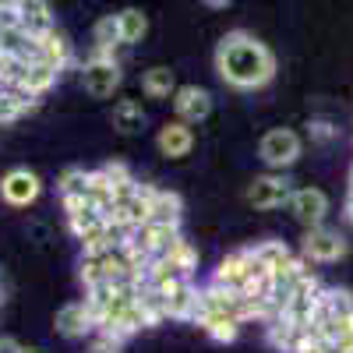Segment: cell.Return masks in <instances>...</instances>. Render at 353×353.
<instances>
[{"label": "cell", "instance_id": "cell-23", "mask_svg": "<svg viewBox=\"0 0 353 353\" xmlns=\"http://www.w3.org/2000/svg\"><path fill=\"white\" fill-rule=\"evenodd\" d=\"M325 304L336 321H353V293L350 290H325Z\"/></svg>", "mask_w": 353, "mask_h": 353}, {"label": "cell", "instance_id": "cell-26", "mask_svg": "<svg viewBox=\"0 0 353 353\" xmlns=\"http://www.w3.org/2000/svg\"><path fill=\"white\" fill-rule=\"evenodd\" d=\"M301 353H336V346L332 343H321V339H311Z\"/></svg>", "mask_w": 353, "mask_h": 353}, {"label": "cell", "instance_id": "cell-6", "mask_svg": "<svg viewBox=\"0 0 353 353\" xmlns=\"http://www.w3.org/2000/svg\"><path fill=\"white\" fill-rule=\"evenodd\" d=\"M173 113H176V121L188 124V128L201 124L205 117L212 113V92L201 85H181L173 92Z\"/></svg>", "mask_w": 353, "mask_h": 353}, {"label": "cell", "instance_id": "cell-10", "mask_svg": "<svg viewBox=\"0 0 353 353\" xmlns=\"http://www.w3.org/2000/svg\"><path fill=\"white\" fill-rule=\"evenodd\" d=\"M181 216H184V205H181V194L173 191H163V188H152L149 191V226H159V230H181Z\"/></svg>", "mask_w": 353, "mask_h": 353}, {"label": "cell", "instance_id": "cell-17", "mask_svg": "<svg viewBox=\"0 0 353 353\" xmlns=\"http://www.w3.org/2000/svg\"><path fill=\"white\" fill-rule=\"evenodd\" d=\"M194 325H201V332L212 336L216 343H233L241 336V321L226 318V314H201V318H194Z\"/></svg>", "mask_w": 353, "mask_h": 353}, {"label": "cell", "instance_id": "cell-24", "mask_svg": "<svg viewBox=\"0 0 353 353\" xmlns=\"http://www.w3.org/2000/svg\"><path fill=\"white\" fill-rule=\"evenodd\" d=\"M121 350H124V336H117V332L96 329L88 336V353H121Z\"/></svg>", "mask_w": 353, "mask_h": 353}, {"label": "cell", "instance_id": "cell-25", "mask_svg": "<svg viewBox=\"0 0 353 353\" xmlns=\"http://www.w3.org/2000/svg\"><path fill=\"white\" fill-rule=\"evenodd\" d=\"M307 134H311V141H332L336 138V128L329 121H311L307 124Z\"/></svg>", "mask_w": 353, "mask_h": 353}, {"label": "cell", "instance_id": "cell-1", "mask_svg": "<svg viewBox=\"0 0 353 353\" xmlns=\"http://www.w3.org/2000/svg\"><path fill=\"white\" fill-rule=\"evenodd\" d=\"M216 71H219V78L230 88L248 92V88H261V85L272 81L276 57L251 32H241L237 28V32H226L219 39V46H216Z\"/></svg>", "mask_w": 353, "mask_h": 353}, {"label": "cell", "instance_id": "cell-18", "mask_svg": "<svg viewBox=\"0 0 353 353\" xmlns=\"http://www.w3.org/2000/svg\"><path fill=\"white\" fill-rule=\"evenodd\" d=\"M113 128L121 134H138L145 128V110L138 99H121L113 106Z\"/></svg>", "mask_w": 353, "mask_h": 353}, {"label": "cell", "instance_id": "cell-15", "mask_svg": "<svg viewBox=\"0 0 353 353\" xmlns=\"http://www.w3.org/2000/svg\"><path fill=\"white\" fill-rule=\"evenodd\" d=\"M57 78H61V71L57 68H50V64H43V61H32V64H25V74H21V81L14 85V88H25L28 96H46L50 88L57 85Z\"/></svg>", "mask_w": 353, "mask_h": 353}, {"label": "cell", "instance_id": "cell-31", "mask_svg": "<svg viewBox=\"0 0 353 353\" xmlns=\"http://www.w3.org/2000/svg\"><path fill=\"white\" fill-rule=\"evenodd\" d=\"M350 184H353V173H350Z\"/></svg>", "mask_w": 353, "mask_h": 353}, {"label": "cell", "instance_id": "cell-9", "mask_svg": "<svg viewBox=\"0 0 353 353\" xmlns=\"http://www.w3.org/2000/svg\"><path fill=\"white\" fill-rule=\"evenodd\" d=\"M248 265H251V251H230L212 272V286L230 290V293H248Z\"/></svg>", "mask_w": 353, "mask_h": 353}, {"label": "cell", "instance_id": "cell-5", "mask_svg": "<svg viewBox=\"0 0 353 353\" xmlns=\"http://www.w3.org/2000/svg\"><path fill=\"white\" fill-rule=\"evenodd\" d=\"M121 61H85L81 68V85L92 99H110L121 88Z\"/></svg>", "mask_w": 353, "mask_h": 353}, {"label": "cell", "instance_id": "cell-8", "mask_svg": "<svg viewBox=\"0 0 353 353\" xmlns=\"http://www.w3.org/2000/svg\"><path fill=\"white\" fill-rule=\"evenodd\" d=\"M290 194H293L290 181L283 173H272V170L254 176V184L248 188V201L254 205V209H279V205L290 201Z\"/></svg>", "mask_w": 353, "mask_h": 353}, {"label": "cell", "instance_id": "cell-27", "mask_svg": "<svg viewBox=\"0 0 353 353\" xmlns=\"http://www.w3.org/2000/svg\"><path fill=\"white\" fill-rule=\"evenodd\" d=\"M25 346L14 339V336H0V353H21Z\"/></svg>", "mask_w": 353, "mask_h": 353}, {"label": "cell", "instance_id": "cell-20", "mask_svg": "<svg viewBox=\"0 0 353 353\" xmlns=\"http://www.w3.org/2000/svg\"><path fill=\"white\" fill-rule=\"evenodd\" d=\"M141 88H145V96H149V99H173L176 78H173L170 68H149L141 74Z\"/></svg>", "mask_w": 353, "mask_h": 353}, {"label": "cell", "instance_id": "cell-28", "mask_svg": "<svg viewBox=\"0 0 353 353\" xmlns=\"http://www.w3.org/2000/svg\"><path fill=\"white\" fill-rule=\"evenodd\" d=\"M346 212H350V219H353V184H350V191H346Z\"/></svg>", "mask_w": 353, "mask_h": 353}, {"label": "cell", "instance_id": "cell-3", "mask_svg": "<svg viewBox=\"0 0 353 353\" xmlns=\"http://www.w3.org/2000/svg\"><path fill=\"white\" fill-rule=\"evenodd\" d=\"M39 194H43V181H39L36 170L14 166V170H8L4 176H0V198H4L11 209H28Z\"/></svg>", "mask_w": 353, "mask_h": 353}, {"label": "cell", "instance_id": "cell-32", "mask_svg": "<svg viewBox=\"0 0 353 353\" xmlns=\"http://www.w3.org/2000/svg\"><path fill=\"white\" fill-rule=\"evenodd\" d=\"M350 353H353V350H350Z\"/></svg>", "mask_w": 353, "mask_h": 353}, {"label": "cell", "instance_id": "cell-16", "mask_svg": "<svg viewBox=\"0 0 353 353\" xmlns=\"http://www.w3.org/2000/svg\"><path fill=\"white\" fill-rule=\"evenodd\" d=\"M36 57H39L43 64H50V68H57V71H64V68H68V61H71V43H68V39L53 28L50 36L36 39Z\"/></svg>", "mask_w": 353, "mask_h": 353}, {"label": "cell", "instance_id": "cell-21", "mask_svg": "<svg viewBox=\"0 0 353 353\" xmlns=\"http://www.w3.org/2000/svg\"><path fill=\"white\" fill-rule=\"evenodd\" d=\"M251 254H254V261H258L269 276H272L276 269H283V265L293 258V251H290L283 241H261V244L251 248Z\"/></svg>", "mask_w": 353, "mask_h": 353}, {"label": "cell", "instance_id": "cell-22", "mask_svg": "<svg viewBox=\"0 0 353 353\" xmlns=\"http://www.w3.org/2000/svg\"><path fill=\"white\" fill-rule=\"evenodd\" d=\"M57 191H61V201L64 198H85V191H88V170L68 166L61 176H57Z\"/></svg>", "mask_w": 353, "mask_h": 353}, {"label": "cell", "instance_id": "cell-19", "mask_svg": "<svg viewBox=\"0 0 353 353\" xmlns=\"http://www.w3.org/2000/svg\"><path fill=\"white\" fill-rule=\"evenodd\" d=\"M117 28H121V46H134V43L145 39V32H149V18L138 8H124L117 14Z\"/></svg>", "mask_w": 353, "mask_h": 353}, {"label": "cell", "instance_id": "cell-4", "mask_svg": "<svg viewBox=\"0 0 353 353\" xmlns=\"http://www.w3.org/2000/svg\"><path fill=\"white\" fill-rule=\"evenodd\" d=\"M286 209L293 212L304 230H314V226H325V216H329V198L321 188H293Z\"/></svg>", "mask_w": 353, "mask_h": 353}, {"label": "cell", "instance_id": "cell-7", "mask_svg": "<svg viewBox=\"0 0 353 353\" xmlns=\"http://www.w3.org/2000/svg\"><path fill=\"white\" fill-rule=\"evenodd\" d=\"M346 254V241L339 230H329V226H314L304 233V261H339Z\"/></svg>", "mask_w": 353, "mask_h": 353}, {"label": "cell", "instance_id": "cell-11", "mask_svg": "<svg viewBox=\"0 0 353 353\" xmlns=\"http://www.w3.org/2000/svg\"><path fill=\"white\" fill-rule=\"evenodd\" d=\"M53 325L64 339H85V336L96 332V318L85 307V301H71V304H64L61 311H57Z\"/></svg>", "mask_w": 353, "mask_h": 353}, {"label": "cell", "instance_id": "cell-12", "mask_svg": "<svg viewBox=\"0 0 353 353\" xmlns=\"http://www.w3.org/2000/svg\"><path fill=\"white\" fill-rule=\"evenodd\" d=\"M163 301H166V318L194 321V314H198V286H194V279H181V283L166 286Z\"/></svg>", "mask_w": 353, "mask_h": 353}, {"label": "cell", "instance_id": "cell-30", "mask_svg": "<svg viewBox=\"0 0 353 353\" xmlns=\"http://www.w3.org/2000/svg\"><path fill=\"white\" fill-rule=\"evenodd\" d=\"M0 304H4V286H0Z\"/></svg>", "mask_w": 353, "mask_h": 353}, {"label": "cell", "instance_id": "cell-14", "mask_svg": "<svg viewBox=\"0 0 353 353\" xmlns=\"http://www.w3.org/2000/svg\"><path fill=\"white\" fill-rule=\"evenodd\" d=\"M18 11H21V28L32 39H43V36H50L57 28L53 8L46 4V0H18Z\"/></svg>", "mask_w": 353, "mask_h": 353}, {"label": "cell", "instance_id": "cell-13", "mask_svg": "<svg viewBox=\"0 0 353 353\" xmlns=\"http://www.w3.org/2000/svg\"><path fill=\"white\" fill-rule=\"evenodd\" d=\"M156 145L166 159H184L191 149H194V131L181 121H166L156 134Z\"/></svg>", "mask_w": 353, "mask_h": 353}, {"label": "cell", "instance_id": "cell-2", "mask_svg": "<svg viewBox=\"0 0 353 353\" xmlns=\"http://www.w3.org/2000/svg\"><path fill=\"white\" fill-rule=\"evenodd\" d=\"M301 134L297 131H290V128H272L269 134L261 138V145H258V156H261V163L269 166L272 173H283L286 166H293L301 159Z\"/></svg>", "mask_w": 353, "mask_h": 353}, {"label": "cell", "instance_id": "cell-29", "mask_svg": "<svg viewBox=\"0 0 353 353\" xmlns=\"http://www.w3.org/2000/svg\"><path fill=\"white\" fill-rule=\"evenodd\" d=\"M21 353H46V350H36V346H25Z\"/></svg>", "mask_w": 353, "mask_h": 353}]
</instances>
